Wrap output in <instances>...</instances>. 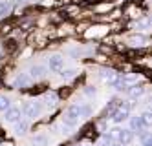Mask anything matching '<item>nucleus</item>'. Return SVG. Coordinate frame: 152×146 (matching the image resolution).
I'll return each instance as SVG.
<instances>
[{"label":"nucleus","instance_id":"1","mask_svg":"<svg viewBox=\"0 0 152 146\" xmlns=\"http://www.w3.org/2000/svg\"><path fill=\"white\" fill-rule=\"evenodd\" d=\"M83 33H84L86 38H103L110 33V26H108V22H97L95 20L94 24L88 26Z\"/></svg>","mask_w":152,"mask_h":146},{"label":"nucleus","instance_id":"2","mask_svg":"<svg viewBox=\"0 0 152 146\" xmlns=\"http://www.w3.org/2000/svg\"><path fill=\"white\" fill-rule=\"evenodd\" d=\"M134 106V102L132 100H128V102H119V106L115 108V111L112 113V121L114 122H123V121H126L128 119V115H130V108Z\"/></svg>","mask_w":152,"mask_h":146},{"label":"nucleus","instance_id":"3","mask_svg":"<svg viewBox=\"0 0 152 146\" xmlns=\"http://www.w3.org/2000/svg\"><path fill=\"white\" fill-rule=\"evenodd\" d=\"M123 13L128 17V18H141V17H143V13H145V11H143V7H141L137 2H130L126 7H125V11H123Z\"/></svg>","mask_w":152,"mask_h":146},{"label":"nucleus","instance_id":"4","mask_svg":"<svg viewBox=\"0 0 152 146\" xmlns=\"http://www.w3.org/2000/svg\"><path fill=\"white\" fill-rule=\"evenodd\" d=\"M147 42H148V37L141 35V33H134V35H130L128 40H126V44L132 46V48H145Z\"/></svg>","mask_w":152,"mask_h":146},{"label":"nucleus","instance_id":"5","mask_svg":"<svg viewBox=\"0 0 152 146\" xmlns=\"http://www.w3.org/2000/svg\"><path fill=\"white\" fill-rule=\"evenodd\" d=\"M101 78H103L104 82H108L110 86H115V84L119 82V78H121V77H119V73H117L115 70L106 68V70H103V71H101Z\"/></svg>","mask_w":152,"mask_h":146},{"label":"nucleus","instance_id":"6","mask_svg":"<svg viewBox=\"0 0 152 146\" xmlns=\"http://www.w3.org/2000/svg\"><path fill=\"white\" fill-rule=\"evenodd\" d=\"M48 64H50V68H51V70L61 71V70H62V66H64V57H62V55H59V53L50 55V57H48Z\"/></svg>","mask_w":152,"mask_h":146},{"label":"nucleus","instance_id":"7","mask_svg":"<svg viewBox=\"0 0 152 146\" xmlns=\"http://www.w3.org/2000/svg\"><path fill=\"white\" fill-rule=\"evenodd\" d=\"M112 11V2H103V0H99V2H95L94 6V13L95 15H104V13H110Z\"/></svg>","mask_w":152,"mask_h":146},{"label":"nucleus","instance_id":"8","mask_svg":"<svg viewBox=\"0 0 152 146\" xmlns=\"http://www.w3.org/2000/svg\"><path fill=\"white\" fill-rule=\"evenodd\" d=\"M24 113H26L28 117H31V119L39 117V113H40V104H39V102H29V104H26Z\"/></svg>","mask_w":152,"mask_h":146},{"label":"nucleus","instance_id":"9","mask_svg":"<svg viewBox=\"0 0 152 146\" xmlns=\"http://www.w3.org/2000/svg\"><path fill=\"white\" fill-rule=\"evenodd\" d=\"M132 139H134V131H132V130H121V131H119L117 142L125 146V144H128V142H132Z\"/></svg>","mask_w":152,"mask_h":146},{"label":"nucleus","instance_id":"10","mask_svg":"<svg viewBox=\"0 0 152 146\" xmlns=\"http://www.w3.org/2000/svg\"><path fill=\"white\" fill-rule=\"evenodd\" d=\"M57 100H59V97H57L55 92H46L44 102H46V108H48V110H53V108H55V106H57Z\"/></svg>","mask_w":152,"mask_h":146},{"label":"nucleus","instance_id":"11","mask_svg":"<svg viewBox=\"0 0 152 146\" xmlns=\"http://www.w3.org/2000/svg\"><path fill=\"white\" fill-rule=\"evenodd\" d=\"M147 126L143 124V121H141V115H136V117H130V130L132 131H141V130H145Z\"/></svg>","mask_w":152,"mask_h":146},{"label":"nucleus","instance_id":"12","mask_svg":"<svg viewBox=\"0 0 152 146\" xmlns=\"http://www.w3.org/2000/svg\"><path fill=\"white\" fill-rule=\"evenodd\" d=\"M4 113H6V121H9V122L20 121V110H18V108H11V106H9Z\"/></svg>","mask_w":152,"mask_h":146},{"label":"nucleus","instance_id":"13","mask_svg":"<svg viewBox=\"0 0 152 146\" xmlns=\"http://www.w3.org/2000/svg\"><path fill=\"white\" fill-rule=\"evenodd\" d=\"M121 84L125 86V89L130 88V86H134V84H139V75H134V73L125 75V77L121 78Z\"/></svg>","mask_w":152,"mask_h":146},{"label":"nucleus","instance_id":"14","mask_svg":"<svg viewBox=\"0 0 152 146\" xmlns=\"http://www.w3.org/2000/svg\"><path fill=\"white\" fill-rule=\"evenodd\" d=\"M29 82H31V77L26 75V73H20V75H17V78H15V86H17V88H28Z\"/></svg>","mask_w":152,"mask_h":146},{"label":"nucleus","instance_id":"15","mask_svg":"<svg viewBox=\"0 0 152 146\" xmlns=\"http://www.w3.org/2000/svg\"><path fill=\"white\" fill-rule=\"evenodd\" d=\"M46 75V68H44V66H31V70H29V77L31 78H42V77H44Z\"/></svg>","mask_w":152,"mask_h":146},{"label":"nucleus","instance_id":"16","mask_svg":"<svg viewBox=\"0 0 152 146\" xmlns=\"http://www.w3.org/2000/svg\"><path fill=\"white\" fill-rule=\"evenodd\" d=\"M128 93H130V97H132V99H137V97H141V95L145 93V86L134 84V86H130V88H128Z\"/></svg>","mask_w":152,"mask_h":146},{"label":"nucleus","instance_id":"17","mask_svg":"<svg viewBox=\"0 0 152 146\" xmlns=\"http://www.w3.org/2000/svg\"><path fill=\"white\" fill-rule=\"evenodd\" d=\"M77 122H79V119H77V117H73V115H70L68 111L62 115V124L66 126V128H73L75 124H77Z\"/></svg>","mask_w":152,"mask_h":146},{"label":"nucleus","instance_id":"18","mask_svg":"<svg viewBox=\"0 0 152 146\" xmlns=\"http://www.w3.org/2000/svg\"><path fill=\"white\" fill-rule=\"evenodd\" d=\"M119 102H121V100H117V99H112L110 102L106 104V108H104V117H108V115L112 117V113L115 111V108L119 106Z\"/></svg>","mask_w":152,"mask_h":146},{"label":"nucleus","instance_id":"19","mask_svg":"<svg viewBox=\"0 0 152 146\" xmlns=\"http://www.w3.org/2000/svg\"><path fill=\"white\" fill-rule=\"evenodd\" d=\"M17 48H18V44H17L15 38H7V40L4 42V49H6V53H13Z\"/></svg>","mask_w":152,"mask_h":146},{"label":"nucleus","instance_id":"20","mask_svg":"<svg viewBox=\"0 0 152 146\" xmlns=\"http://www.w3.org/2000/svg\"><path fill=\"white\" fill-rule=\"evenodd\" d=\"M90 111H92V108H90V106H86V104H77V113H79V119L88 117V115H90Z\"/></svg>","mask_w":152,"mask_h":146},{"label":"nucleus","instance_id":"21","mask_svg":"<svg viewBox=\"0 0 152 146\" xmlns=\"http://www.w3.org/2000/svg\"><path fill=\"white\" fill-rule=\"evenodd\" d=\"M83 131H84L83 137H90V139H95V137H97V130H95V126H86Z\"/></svg>","mask_w":152,"mask_h":146},{"label":"nucleus","instance_id":"22","mask_svg":"<svg viewBox=\"0 0 152 146\" xmlns=\"http://www.w3.org/2000/svg\"><path fill=\"white\" fill-rule=\"evenodd\" d=\"M9 11H11V4L6 2V0H2V2H0V17H6Z\"/></svg>","mask_w":152,"mask_h":146},{"label":"nucleus","instance_id":"23","mask_svg":"<svg viewBox=\"0 0 152 146\" xmlns=\"http://www.w3.org/2000/svg\"><path fill=\"white\" fill-rule=\"evenodd\" d=\"M31 142H33V146H46L48 144V139L44 135H35Z\"/></svg>","mask_w":152,"mask_h":146},{"label":"nucleus","instance_id":"24","mask_svg":"<svg viewBox=\"0 0 152 146\" xmlns=\"http://www.w3.org/2000/svg\"><path fill=\"white\" fill-rule=\"evenodd\" d=\"M26 130H28V124L24 121H17V128H15V131L18 133V135H22V133H26Z\"/></svg>","mask_w":152,"mask_h":146},{"label":"nucleus","instance_id":"25","mask_svg":"<svg viewBox=\"0 0 152 146\" xmlns=\"http://www.w3.org/2000/svg\"><path fill=\"white\" fill-rule=\"evenodd\" d=\"M9 106H11L9 99H7V97H4V95H0V111H6Z\"/></svg>","mask_w":152,"mask_h":146},{"label":"nucleus","instance_id":"26","mask_svg":"<svg viewBox=\"0 0 152 146\" xmlns=\"http://www.w3.org/2000/svg\"><path fill=\"white\" fill-rule=\"evenodd\" d=\"M44 92H46V86H44V84L35 86L33 89H28V93H29V95H39V93H44Z\"/></svg>","mask_w":152,"mask_h":146},{"label":"nucleus","instance_id":"27","mask_svg":"<svg viewBox=\"0 0 152 146\" xmlns=\"http://www.w3.org/2000/svg\"><path fill=\"white\" fill-rule=\"evenodd\" d=\"M141 121H143V124L148 128V126L152 124V113H150V111H145V113L141 115Z\"/></svg>","mask_w":152,"mask_h":146},{"label":"nucleus","instance_id":"28","mask_svg":"<svg viewBox=\"0 0 152 146\" xmlns=\"http://www.w3.org/2000/svg\"><path fill=\"white\" fill-rule=\"evenodd\" d=\"M119 128H114V130H110V133H108V137H110V141H115L117 142V139H119Z\"/></svg>","mask_w":152,"mask_h":146},{"label":"nucleus","instance_id":"29","mask_svg":"<svg viewBox=\"0 0 152 146\" xmlns=\"http://www.w3.org/2000/svg\"><path fill=\"white\" fill-rule=\"evenodd\" d=\"M68 95H70V88H61L59 92H57V97L59 99H66Z\"/></svg>","mask_w":152,"mask_h":146},{"label":"nucleus","instance_id":"30","mask_svg":"<svg viewBox=\"0 0 152 146\" xmlns=\"http://www.w3.org/2000/svg\"><path fill=\"white\" fill-rule=\"evenodd\" d=\"M62 77H64V78H73V77H77V71H75V70H68V71H62Z\"/></svg>","mask_w":152,"mask_h":146},{"label":"nucleus","instance_id":"31","mask_svg":"<svg viewBox=\"0 0 152 146\" xmlns=\"http://www.w3.org/2000/svg\"><path fill=\"white\" fill-rule=\"evenodd\" d=\"M99 51L101 53H106V55H112L114 53V48L112 46H99Z\"/></svg>","mask_w":152,"mask_h":146},{"label":"nucleus","instance_id":"32","mask_svg":"<svg viewBox=\"0 0 152 146\" xmlns=\"http://www.w3.org/2000/svg\"><path fill=\"white\" fill-rule=\"evenodd\" d=\"M11 29H13V24H11V22H7V24L2 26V33H9Z\"/></svg>","mask_w":152,"mask_h":146},{"label":"nucleus","instance_id":"33","mask_svg":"<svg viewBox=\"0 0 152 146\" xmlns=\"http://www.w3.org/2000/svg\"><path fill=\"white\" fill-rule=\"evenodd\" d=\"M84 93L88 95V97H94V95H95V88H90V86L84 88Z\"/></svg>","mask_w":152,"mask_h":146},{"label":"nucleus","instance_id":"34","mask_svg":"<svg viewBox=\"0 0 152 146\" xmlns=\"http://www.w3.org/2000/svg\"><path fill=\"white\" fill-rule=\"evenodd\" d=\"M4 139H6V133H4V131H2V130H0V142H2V141H4Z\"/></svg>","mask_w":152,"mask_h":146},{"label":"nucleus","instance_id":"35","mask_svg":"<svg viewBox=\"0 0 152 146\" xmlns=\"http://www.w3.org/2000/svg\"><path fill=\"white\" fill-rule=\"evenodd\" d=\"M110 146H123V144H119V142H115V141H112V142H110Z\"/></svg>","mask_w":152,"mask_h":146},{"label":"nucleus","instance_id":"36","mask_svg":"<svg viewBox=\"0 0 152 146\" xmlns=\"http://www.w3.org/2000/svg\"><path fill=\"white\" fill-rule=\"evenodd\" d=\"M77 146H90V144H77Z\"/></svg>","mask_w":152,"mask_h":146},{"label":"nucleus","instance_id":"37","mask_svg":"<svg viewBox=\"0 0 152 146\" xmlns=\"http://www.w3.org/2000/svg\"><path fill=\"white\" fill-rule=\"evenodd\" d=\"M0 86H2V82H0Z\"/></svg>","mask_w":152,"mask_h":146}]
</instances>
